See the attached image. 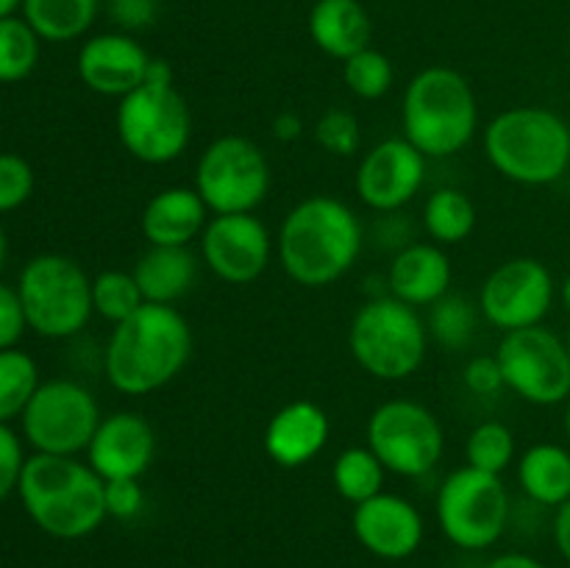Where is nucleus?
I'll return each instance as SVG.
<instances>
[{"instance_id": "obj_1", "label": "nucleus", "mask_w": 570, "mask_h": 568, "mask_svg": "<svg viewBox=\"0 0 570 568\" xmlns=\"http://www.w3.org/2000/svg\"><path fill=\"white\" fill-rule=\"evenodd\" d=\"M365 245L360 215L334 195H309L284 215L276 232V256L295 284L332 287L356 265Z\"/></svg>"}, {"instance_id": "obj_2", "label": "nucleus", "mask_w": 570, "mask_h": 568, "mask_svg": "<svg viewBox=\"0 0 570 568\" xmlns=\"http://www.w3.org/2000/svg\"><path fill=\"white\" fill-rule=\"evenodd\" d=\"M193 349V326L176 306L145 304L111 326L104 349L106 382L122 395H150L187 368Z\"/></svg>"}, {"instance_id": "obj_3", "label": "nucleus", "mask_w": 570, "mask_h": 568, "mask_svg": "<svg viewBox=\"0 0 570 568\" xmlns=\"http://www.w3.org/2000/svg\"><path fill=\"white\" fill-rule=\"evenodd\" d=\"M104 484L87 460L33 451L22 468L17 496L26 516L45 535L56 540H81L98 532L109 518Z\"/></svg>"}, {"instance_id": "obj_4", "label": "nucleus", "mask_w": 570, "mask_h": 568, "mask_svg": "<svg viewBox=\"0 0 570 568\" xmlns=\"http://www.w3.org/2000/svg\"><path fill=\"white\" fill-rule=\"evenodd\" d=\"M484 156L521 187H549L570 167V126L546 106H510L484 128Z\"/></svg>"}, {"instance_id": "obj_5", "label": "nucleus", "mask_w": 570, "mask_h": 568, "mask_svg": "<svg viewBox=\"0 0 570 568\" xmlns=\"http://www.w3.org/2000/svg\"><path fill=\"white\" fill-rule=\"evenodd\" d=\"M401 126L426 159H449L465 150L479 131V100L471 81L454 67H423L404 89Z\"/></svg>"}, {"instance_id": "obj_6", "label": "nucleus", "mask_w": 570, "mask_h": 568, "mask_svg": "<svg viewBox=\"0 0 570 568\" xmlns=\"http://www.w3.org/2000/svg\"><path fill=\"white\" fill-rule=\"evenodd\" d=\"M115 128L128 156L142 165H170L184 156L193 139V111L165 59L150 61L142 87L117 100Z\"/></svg>"}, {"instance_id": "obj_7", "label": "nucleus", "mask_w": 570, "mask_h": 568, "mask_svg": "<svg viewBox=\"0 0 570 568\" xmlns=\"http://www.w3.org/2000/svg\"><path fill=\"white\" fill-rule=\"evenodd\" d=\"M348 349L356 365L382 382H404L426 362L429 329L421 310L376 295L356 310L348 326Z\"/></svg>"}, {"instance_id": "obj_8", "label": "nucleus", "mask_w": 570, "mask_h": 568, "mask_svg": "<svg viewBox=\"0 0 570 568\" xmlns=\"http://www.w3.org/2000/svg\"><path fill=\"white\" fill-rule=\"evenodd\" d=\"M31 332L48 340L76 337L87 329L92 310V276L72 256L37 254L17 278Z\"/></svg>"}, {"instance_id": "obj_9", "label": "nucleus", "mask_w": 570, "mask_h": 568, "mask_svg": "<svg viewBox=\"0 0 570 568\" xmlns=\"http://www.w3.org/2000/svg\"><path fill=\"white\" fill-rule=\"evenodd\" d=\"M510 490L499 473L462 466L443 479L434 516L445 538L465 551H484L510 527Z\"/></svg>"}, {"instance_id": "obj_10", "label": "nucleus", "mask_w": 570, "mask_h": 568, "mask_svg": "<svg viewBox=\"0 0 570 568\" xmlns=\"http://www.w3.org/2000/svg\"><path fill=\"white\" fill-rule=\"evenodd\" d=\"M193 187L212 215L256 212L271 193V161L254 139L223 134L200 150Z\"/></svg>"}, {"instance_id": "obj_11", "label": "nucleus", "mask_w": 570, "mask_h": 568, "mask_svg": "<svg viewBox=\"0 0 570 568\" xmlns=\"http://www.w3.org/2000/svg\"><path fill=\"white\" fill-rule=\"evenodd\" d=\"M365 445L382 460L387 473L421 479L440 466L445 432L426 404L412 399H390L371 412Z\"/></svg>"}, {"instance_id": "obj_12", "label": "nucleus", "mask_w": 570, "mask_h": 568, "mask_svg": "<svg viewBox=\"0 0 570 568\" xmlns=\"http://www.w3.org/2000/svg\"><path fill=\"white\" fill-rule=\"evenodd\" d=\"M100 404L76 379H48L20 415L22 440L37 454H87L100 423Z\"/></svg>"}, {"instance_id": "obj_13", "label": "nucleus", "mask_w": 570, "mask_h": 568, "mask_svg": "<svg viewBox=\"0 0 570 568\" xmlns=\"http://www.w3.org/2000/svg\"><path fill=\"white\" fill-rule=\"evenodd\" d=\"M504 388L532 407L570 401V354L566 337L549 326H529L501 334L495 349Z\"/></svg>"}, {"instance_id": "obj_14", "label": "nucleus", "mask_w": 570, "mask_h": 568, "mask_svg": "<svg viewBox=\"0 0 570 568\" xmlns=\"http://www.w3.org/2000/svg\"><path fill=\"white\" fill-rule=\"evenodd\" d=\"M557 298L549 267L534 256H512L490 271L479 290V312L501 334L540 326Z\"/></svg>"}, {"instance_id": "obj_15", "label": "nucleus", "mask_w": 570, "mask_h": 568, "mask_svg": "<svg viewBox=\"0 0 570 568\" xmlns=\"http://www.w3.org/2000/svg\"><path fill=\"white\" fill-rule=\"evenodd\" d=\"M198 243L200 262L226 284H254L276 254V237L256 212L212 215Z\"/></svg>"}, {"instance_id": "obj_16", "label": "nucleus", "mask_w": 570, "mask_h": 568, "mask_svg": "<svg viewBox=\"0 0 570 568\" xmlns=\"http://www.w3.org/2000/svg\"><path fill=\"white\" fill-rule=\"evenodd\" d=\"M429 159L406 137L373 145L356 167L354 187L362 204L379 215H393L417 198L426 182Z\"/></svg>"}, {"instance_id": "obj_17", "label": "nucleus", "mask_w": 570, "mask_h": 568, "mask_svg": "<svg viewBox=\"0 0 570 568\" xmlns=\"http://www.w3.org/2000/svg\"><path fill=\"white\" fill-rule=\"evenodd\" d=\"M154 56L134 33L106 31L83 39L76 56V70L83 87L104 98H126L148 78Z\"/></svg>"}, {"instance_id": "obj_18", "label": "nucleus", "mask_w": 570, "mask_h": 568, "mask_svg": "<svg viewBox=\"0 0 570 568\" xmlns=\"http://www.w3.org/2000/svg\"><path fill=\"white\" fill-rule=\"evenodd\" d=\"M351 529L362 549L379 560H406L421 549L426 535L421 510L410 499L387 490L354 507Z\"/></svg>"}, {"instance_id": "obj_19", "label": "nucleus", "mask_w": 570, "mask_h": 568, "mask_svg": "<svg viewBox=\"0 0 570 568\" xmlns=\"http://www.w3.org/2000/svg\"><path fill=\"white\" fill-rule=\"evenodd\" d=\"M156 457V432L150 421L139 412L117 410L104 415L92 443L87 449V462L104 482L111 479H142Z\"/></svg>"}, {"instance_id": "obj_20", "label": "nucleus", "mask_w": 570, "mask_h": 568, "mask_svg": "<svg viewBox=\"0 0 570 568\" xmlns=\"http://www.w3.org/2000/svg\"><path fill=\"white\" fill-rule=\"evenodd\" d=\"M332 438V418L321 404L309 399H295L273 412L262 432L265 454L282 468H304L326 449Z\"/></svg>"}, {"instance_id": "obj_21", "label": "nucleus", "mask_w": 570, "mask_h": 568, "mask_svg": "<svg viewBox=\"0 0 570 568\" xmlns=\"http://www.w3.org/2000/svg\"><path fill=\"white\" fill-rule=\"evenodd\" d=\"M451 267L449 254L438 243H410L395 251L387 267V295L415 306L429 310L434 301L451 293Z\"/></svg>"}, {"instance_id": "obj_22", "label": "nucleus", "mask_w": 570, "mask_h": 568, "mask_svg": "<svg viewBox=\"0 0 570 568\" xmlns=\"http://www.w3.org/2000/svg\"><path fill=\"white\" fill-rule=\"evenodd\" d=\"M212 212L195 187H165L145 204L139 228L148 245L189 248L200 239Z\"/></svg>"}, {"instance_id": "obj_23", "label": "nucleus", "mask_w": 570, "mask_h": 568, "mask_svg": "<svg viewBox=\"0 0 570 568\" xmlns=\"http://www.w3.org/2000/svg\"><path fill=\"white\" fill-rule=\"evenodd\" d=\"M309 37L332 59H351L371 48L373 22L360 0H317L309 11Z\"/></svg>"}, {"instance_id": "obj_24", "label": "nucleus", "mask_w": 570, "mask_h": 568, "mask_svg": "<svg viewBox=\"0 0 570 568\" xmlns=\"http://www.w3.org/2000/svg\"><path fill=\"white\" fill-rule=\"evenodd\" d=\"M134 278L145 295V304L176 306L198 284V256L193 248L148 245L134 265Z\"/></svg>"}, {"instance_id": "obj_25", "label": "nucleus", "mask_w": 570, "mask_h": 568, "mask_svg": "<svg viewBox=\"0 0 570 568\" xmlns=\"http://www.w3.org/2000/svg\"><path fill=\"white\" fill-rule=\"evenodd\" d=\"M518 484L540 507L557 510L570 499V449L560 443H534L518 460Z\"/></svg>"}, {"instance_id": "obj_26", "label": "nucleus", "mask_w": 570, "mask_h": 568, "mask_svg": "<svg viewBox=\"0 0 570 568\" xmlns=\"http://www.w3.org/2000/svg\"><path fill=\"white\" fill-rule=\"evenodd\" d=\"M22 17L42 42H72L95 26L100 0H22Z\"/></svg>"}, {"instance_id": "obj_27", "label": "nucleus", "mask_w": 570, "mask_h": 568, "mask_svg": "<svg viewBox=\"0 0 570 568\" xmlns=\"http://www.w3.org/2000/svg\"><path fill=\"white\" fill-rule=\"evenodd\" d=\"M421 223L432 243L449 248V245L465 243L473 234V228H476V206L462 189L440 187L423 204Z\"/></svg>"}, {"instance_id": "obj_28", "label": "nucleus", "mask_w": 570, "mask_h": 568, "mask_svg": "<svg viewBox=\"0 0 570 568\" xmlns=\"http://www.w3.org/2000/svg\"><path fill=\"white\" fill-rule=\"evenodd\" d=\"M387 468L367 445H348L332 462V484L340 499L348 505H362L384 490Z\"/></svg>"}, {"instance_id": "obj_29", "label": "nucleus", "mask_w": 570, "mask_h": 568, "mask_svg": "<svg viewBox=\"0 0 570 568\" xmlns=\"http://www.w3.org/2000/svg\"><path fill=\"white\" fill-rule=\"evenodd\" d=\"M479 315H482V312H479V304H473L465 295H443V298L434 301V304L429 306V337L449 351L468 349L479 329Z\"/></svg>"}, {"instance_id": "obj_30", "label": "nucleus", "mask_w": 570, "mask_h": 568, "mask_svg": "<svg viewBox=\"0 0 570 568\" xmlns=\"http://www.w3.org/2000/svg\"><path fill=\"white\" fill-rule=\"evenodd\" d=\"M39 384V365L31 354L20 349L0 351V423L20 418Z\"/></svg>"}, {"instance_id": "obj_31", "label": "nucleus", "mask_w": 570, "mask_h": 568, "mask_svg": "<svg viewBox=\"0 0 570 568\" xmlns=\"http://www.w3.org/2000/svg\"><path fill=\"white\" fill-rule=\"evenodd\" d=\"M42 39L37 37L26 17L0 20V84H20L37 70Z\"/></svg>"}, {"instance_id": "obj_32", "label": "nucleus", "mask_w": 570, "mask_h": 568, "mask_svg": "<svg viewBox=\"0 0 570 568\" xmlns=\"http://www.w3.org/2000/svg\"><path fill=\"white\" fill-rule=\"evenodd\" d=\"M139 306H145V295L131 271H100L92 276V310L106 323L117 326Z\"/></svg>"}, {"instance_id": "obj_33", "label": "nucleus", "mask_w": 570, "mask_h": 568, "mask_svg": "<svg viewBox=\"0 0 570 568\" xmlns=\"http://www.w3.org/2000/svg\"><path fill=\"white\" fill-rule=\"evenodd\" d=\"M465 466L484 473H504L515 462V432L504 421H482L465 440Z\"/></svg>"}, {"instance_id": "obj_34", "label": "nucleus", "mask_w": 570, "mask_h": 568, "mask_svg": "<svg viewBox=\"0 0 570 568\" xmlns=\"http://www.w3.org/2000/svg\"><path fill=\"white\" fill-rule=\"evenodd\" d=\"M343 84L360 100H379L393 89L395 67L387 53L365 48L343 61Z\"/></svg>"}, {"instance_id": "obj_35", "label": "nucleus", "mask_w": 570, "mask_h": 568, "mask_svg": "<svg viewBox=\"0 0 570 568\" xmlns=\"http://www.w3.org/2000/svg\"><path fill=\"white\" fill-rule=\"evenodd\" d=\"M360 120L354 111L334 106L326 109L315 123V143L332 156H354L360 150Z\"/></svg>"}, {"instance_id": "obj_36", "label": "nucleus", "mask_w": 570, "mask_h": 568, "mask_svg": "<svg viewBox=\"0 0 570 568\" xmlns=\"http://www.w3.org/2000/svg\"><path fill=\"white\" fill-rule=\"evenodd\" d=\"M33 167L20 154H0V215L20 209L33 195Z\"/></svg>"}, {"instance_id": "obj_37", "label": "nucleus", "mask_w": 570, "mask_h": 568, "mask_svg": "<svg viewBox=\"0 0 570 568\" xmlns=\"http://www.w3.org/2000/svg\"><path fill=\"white\" fill-rule=\"evenodd\" d=\"M26 449L22 440L9 423H0V501L9 499L20 488L22 468H26Z\"/></svg>"}, {"instance_id": "obj_38", "label": "nucleus", "mask_w": 570, "mask_h": 568, "mask_svg": "<svg viewBox=\"0 0 570 568\" xmlns=\"http://www.w3.org/2000/svg\"><path fill=\"white\" fill-rule=\"evenodd\" d=\"M104 499L109 518L131 521V518H137L142 512L145 490L139 484V479H111V482L104 484Z\"/></svg>"}, {"instance_id": "obj_39", "label": "nucleus", "mask_w": 570, "mask_h": 568, "mask_svg": "<svg viewBox=\"0 0 570 568\" xmlns=\"http://www.w3.org/2000/svg\"><path fill=\"white\" fill-rule=\"evenodd\" d=\"M462 382L473 395H495L504 390V373H501L499 356L495 354H476L465 362Z\"/></svg>"}, {"instance_id": "obj_40", "label": "nucleus", "mask_w": 570, "mask_h": 568, "mask_svg": "<svg viewBox=\"0 0 570 568\" xmlns=\"http://www.w3.org/2000/svg\"><path fill=\"white\" fill-rule=\"evenodd\" d=\"M28 321L26 310H22V301L17 287L0 282V351L17 349V343L26 334Z\"/></svg>"}, {"instance_id": "obj_41", "label": "nucleus", "mask_w": 570, "mask_h": 568, "mask_svg": "<svg viewBox=\"0 0 570 568\" xmlns=\"http://www.w3.org/2000/svg\"><path fill=\"white\" fill-rule=\"evenodd\" d=\"M109 17L120 31L139 33L159 17V0H109Z\"/></svg>"}, {"instance_id": "obj_42", "label": "nucleus", "mask_w": 570, "mask_h": 568, "mask_svg": "<svg viewBox=\"0 0 570 568\" xmlns=\"http://www.w3.org/2000/svg\"><path fill=\"white\" fill-rule=\"evenodd\" d=\"M551 535H554V546L560 551V557L570 566V499L554 510Z\"/></svg>"}, {"instance_id": "obj_43", "label": "nucleus", "mask_w": 570, "mask_h": 568, "mask_svg": "<svg viewBox=\"0 0 570 568\" xmlns=\"http://www.w3.org/2000/svg\"><path fill=\"white\" fill-rule=\"evenodd\" d=\"M482 568H549L538 557L527 555V551H504V555H495L484 562Z\"/></svg>"}, {"instance_id": "obj_44", "label": "nucleus", "mask_w": 570, "mask_h": 568, "mask_svg": "<svg viewBox=\"0 0 570 568\" xmlns=\"http://www.w3.org/2000/svg\"><path fill=\"white\" fill-rule=\"evenodd\" d=\"M304 134V120H301L295 111H282V115L273 120V137L278 143H295V139Z\"/></svg>"}, {"instance_id": "obj_45", "label": "nucleus", "mask_w": 570, "mask_h": 568, "mask_svg": "<svg viewBox=\"0 0 570 568\" xmlns=\"http://www.w3.org/2000/svg\"><path fill=\"white\" fill-rule=\"evenodd\" d=\"M557 295H560V301H562V306H566V312L570 315V273L566 278H562V284L560 287H557Z\"/></svg>"}, {"instance_id": "obj_46", "label": "nucleus", "mask_w": 570, "mask_h": 568, "mask_svg": "<svg viewBox=\"0 0 570 568\" xmlns=\"http://www.w3.org/2000/svg\"><path fill=\"white\" fill-rule=\"evenodd\" d=\"M20 6H22V0H0V20H3V17L17 14V9H20Z\"/></svg>"}, {"instance_id": "obj_47", "label": "nucleus", "mask_w": 570, "mask_h": 568, "mask_svg": "<svg viewBox=\"0 0 570 568\" xmlns=\"http://www.w3.org/2000/svg\"><path fill=\"white\" fill-rule=\"evenodd\" d=\"M6 256H9V237H6V228L3 223H0V271H3L6 265Z\"/></svg>"}, {"instance_id": "obj_48", "label": "nucleus", "mask_w": 570, "mask_h": 568, "mask_svg": "<svg viewBox=\"0 0 570 568\" xmlns=\"http://www.w3.org/2000/svg\"><path fill=\"white\" fill-rule=\"evenodd\" d=\"M566 438H568V443H570V401H568V407H566Z\"/></svg>"}, {"instance_id": "obj_49", "label": "nucleus", "mask_w": 570, "mask_h": 568, "mask_svg": "<svg viewBox=\"0 0 570 568\" xmlns=\"http://www.w3.org/2000/svg\"><path fill=\"white\" fill-rule=\"evenodd\" d=\"M566 345H568V354H570V329H568V337H566Z\"/></svg>"}]
</instances>
